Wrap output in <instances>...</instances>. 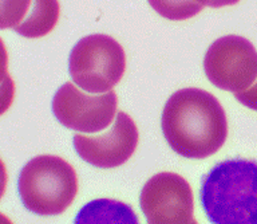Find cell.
<instances>
[{
  "instance_id": "1",
  "label": "cell",
  "mask_w": 257,
  "mask_h": 224,
  "mask_svg": "<svg viewBox=\"0 0 257 224\" xmlns=\"http://www.w3.org/2000/svg\"><path fill=\"white\" fill-rule=\"evenodd\" d=\"M161 125L170 148L193 160L217 153L228 137V121L218 100L197 88L181 89L169 98Z\"/></svg>"
},
{
  "instance_id": "2",
  "label": "cell",
  "mask_w": 257,
  "mask_h": 224,
  "mask_svg": "<svg viewBox=\"0 0 257 224\" xmlns=\"http://www.w3.org/2000/svg\"><path fill=\"white\" fill-rule=\"evenodd\" d=\"M201 205L214 224H257V161L225 160L201 180Z\"/></svg>"
},
{
  "instance_id": "3",
  "label": "cell",
  "mask_w": 257,
  "mask_h": 224,
  "mask_svg": "<svg viewBox=\"0 0 257 224\" xmlns=\"http://www.w3.org/2000/svg\"><path fill=\"white\" fill-rule=\"evenodd\" d=\"M18 191L24 208L39 216L62 215L78 193V177L62 157H34L20 171Z\"/></svg>"
},
{
  "instance_id": "4",
  "label": "cell",
  "mask_w": 257,
  "mask_h": 224,
  "mask_svg": "<svg viewBox=\"0 0 257 224\" xmlns=\"http://www.w3.org/2000/svg\"><path fill=\"white\" fill-rule=\"evenodd\" d=\"M74 84L84 92H110L124 74L126 55L114 38L103 34L84 36L74 46L68 59Z\"/></svg>"
},
{
  "instance_id": "5",
  "label": "cell",
  "mask_w": 257,
  "mask_h": 224,
  "mask_svg": "<svg viewBox=\"0 0 257 224\" xmlns=\"http://www.w3.org/2000/svg\"><path fill=\"white\" fill-rule=\"evenodd\" d=\"M204 70L216 88L234 94L244 92L257 80L256 48L242 36H222L208 48Z\"/></svg>"
},
{
  "instance_id": "6",
  "label": "cell",
  "mask_w": 257,
  "mask_h": 224,
  "mask_svg": "<svg viewBox=\"0 0 257 224\" xmlns=\"http://www.w3.org/2000/svg\"><path fill=\"white\" fill-rule=\"evenodd\" d=\"M118 100L114 92L91 96L74 84L66 82L52 98V112L67 129L82 133H98L107 129L115 120Z\"/></svg>"
},
{
  "instance_id": "7",
  "label": "cell",
  "mask_w": 257,
  "mask_h": 224,
  "mask_svg": "<svg viewBox=\"0 0 257 224\" xmlns=\"http://www.w3.org/2000/svg\"><path fill=\"white\" fill-rule=\"evenodd\" d=\"M140 203L148 223H196L192 188L177 173L162 172L149 179L142 188Z\"/></svg>"
},
{
  "instance_id": "8",
  "label": "cell",
  "mask_w": 257,
  "mask_h": 224,
  "mask_svg": "<svg viewBox=\"0 0 257 224\" xmlns=\"http://www.w3.org/2000/svg\"><path fill=\"white\" fill-rule=\"evenodd\" d=\"M138 129L128 114L116 113L115 121L107 132L98 136H74L78 156L95 168L111 169L120 167L134 155L138 145Z\"/></svg>"
},
{
  "instance_id": "9",
  "label": "cell",
  "mask_w": 257,
  "mask_h": 224,
  "mask_svg": "<svg viewBox=\"0 0 257 224\" xmlns=\"http://www.w3.org/2000/svg\"><path fill=\"white\" fill-rule=\"evenodd\" d=\"M59 2L58 0H31V7L23 22L15 30L19 35L36 39L42 38L54 30L59 20Z\"/></svg>"
},
{
  "instance_id": "10",
  "label": "cell",
  "mask_w": 257,
  "mask_h": 224,
  "mask_svg": "<svg viewBox=\"0 0 257 224\" xmlns=\"http://www.w3.org/2000/svg\"><path fill=\"white\" fill-rule=\"evenodd\" d=\"M75 223H138L130 205L120 201L100 199L90 201L80 209Z\"/></svg>"
},
{
  "instance_id": "11",
  "label": "cell",
  "mask_w": 257,
  "mask_h": 224,
  "mask_svg": "<svg viewBox=\"0 0 257 224\" xmlns=\"http://www.w3.org/2000/svg\"><path fill=\"white\" fill-rule=\"evenodd\" d=\"M157 14L169 20H186L198 15L205 6L197 0H148Z\"/></svg>"
},
{
  "instance_id": "12",
  "label": "cell",
  "mask_w": 257,
  "mask_h": 224,
  "mask_svg": "<svg viewBox=\"0 0 257 224\" xmlns=\"http://www.w3.org/2000/svg\"><path fill=\"white\" fill-rule=\"evenodd\" d=\"M31 0H0V30L15 28L23 22Z\"/></svg>"
},
{
  "instance_id": "13",
  "label": "cell",
  "mask_w": 257,
  "mask_h": 224,
  "mask_svg": "<svg viewBox=\"0 0 257 224\" xmlns=\"http://www.w3.org/2000/svg\"><path fill=\"white\" fill-rule=\"evenodd\" d=\"M15 97V84L10 76L0 84V116H3L8 109L11 108Z\"/></svg>"
},
{
  "instance_id": "14",
  "label": "cell",
  "mask_w": 257,
  "mask_h": 224,
  "mask_svg": "<svg viewBox=\"0 0 257 224\" xmlns=\"http://www.w3.org/2000/svg\"><path fill=\"white\" fill-rule=\"evenodd\" d=\"M234 97L244 106L252 109V110H257V80L254 81V84L250 88H248L244 92L236 93Z\"/></svg>"
},
{
  "instance_id": "15",
  "label": "cell",
  "mask_w": 257,
  "mask_h": 224,
  "mask_svg": "<svg viewBox=\"0 0 257 224\" xmlns=\"http://www.w3.org/2000/svg\"><path fill=\"white\" fill-rule=\"evenodd\" d=\"M8 77V52L4 42L0 38V84Z\"/></svg>"
},
{
  "instance_id": "16",
  "label": "cell",
  "mask_w": 257,
  "mask_h": 224,
  "mask_svg": "<svg viewBox=\"0 0 257 224\" xmlns=\"http://www.w3.org/2000/svg\"><path fill=\"white\" fill-rule=\"evenodd\" d=\"M197 2H200L202 6H208V7L221 8V7H226V6L237 4L240 0H197Z\"/></svg>"
},
{
  "instance_id": "17",
  "label": "cell",
  "mask_w": 257,
  "mask_h": 224,
  "mask_svg": "<svg viewBox=\"0 0 257 224\" xmlns=\"http://www.w3.org/2000/svg\"><path fill=\"white\" fill-rule=\"evenodd\" d=\"M7 181H8V175H7V169H6V165L0 159V200L2 197L4 196L6 193V188H7Z\"/></svg>"
}]
</instances>
